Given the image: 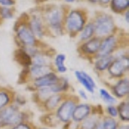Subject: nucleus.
Segmentation results:
<instances>
[{
  "label": "nucleus",
  "mask_w": 129,
  "mask_h": 129,
  "mask_svg": "<svg viewBox=\"0 0 129 129\" xmlns=\"http://www.w3.org/2000/svg\"><path fill=\"white\" fill-rule=\"evenodd\" d=\"M17 35L20 41H22L23 44L27 46H33L35 43V38L31 32V30L28 29L27 27L21 26L17 30Z\"/></svg>",
  "instance_id": "nucleus-11"
},
{
  "label": "nucleus",
  "mask_w": 129,
  "mask_h": 129,
  "mask_svg": "<svg viewBox=\"0 0 129 129\" xmlns=\"http://www.w3.org/2000/svg\"><path fill=\"white\" fill-rule=\"evenodd\" d=\"M64 61H66V55L64 54H58L55 57L54 63L57 71L59 73H64L67 71V68L64 66Z\"/></svg>",
  "instance_id": "nucleus-23"
},
{
  "label": "nucleus",
  "mask_w": 129,
  "mask_h": 129,
  "mask_svg": "<svg viewBox=\"0 0 129 129\" xmlns=\"http://www.w3.org/2000/svg\"><path fill=\"white\" fill-rule=\"evenodd\" d=\"M0 5L10 6V5H14V1L13 0H0Z\"/></svg>",
  "instance_id": "nucleus-33"
},
{
  "label": "nucleus",
  "mask_w": 129,
  "mask_h": 129,
  "mask_svg": "<svg viewBox=\"0 0 129 129\" xmlns=\"http://www.w3.org/2000/svg\"><path fill=\"white\" fill-rule=\"evenodd\" d=\"M38 129H51V128H48V127H41V128H38Z\"/></svg>",
  "instance_id": "nucleus-38"
},
{
  "label": "nucleus",
  "mask_w": 129,
  "mask_h": 129,
  "mask_svg": "<svg viewBox=\"0 0 129 129\" xmlns=\"http://www.w3.org/2000/svg\"><path fill=\"white\" fill-rule=\"evenodd\" d=\"M116 38L114 36H109L103 41L100 44V47L98 50L99 56H106L110 55V53L114 51L116 47Z\"/></svg>",
  "instance_id": "nucleus-10"
},
{
  "label": "nucleus",
  "mask_w": 129,
  "mask_h": 129,
  "mask_svg": "<svg viewBox=\"0 0 129 129\" xmlns=\"http://www.w3.org/2000/svg\"><path fill=\"white\" fill-rule=\"evenodd\" d=\"M118 116L120 120L125 122H128L129 120V103L128 101H123L118 105Z\"/></svg>",
  "instance_id": "nucleus-17"
},
{
  "label": "nucleus",
  "mask_w": 129,
  "mask_h": 129,
  "mask_svg": "<svg viewBox=\"0 0 129 129\" xmlns=\"http://www.w3.org/2000/svg\"><path fill=\"white\" fill-rule=\"evenodd\" d=\"M128 15H129L128 11H126V21H127V22H128Z\"/></svg>",
  "instance_id": "nucleus-37"
},
{
  "label": "nucleus",
  "mask_w": 129,
  "mask_h": 129,
  "mask_svg": "<svg viewBox=\"0 0 129 129\" xmlns=\"http://www.w3.org/2000/svg\"><path fill=\"white\" fill-rule=\"evenodd\" d=\"M31 32L34 33L35 35H36L39 37L42 36V26H41V21L37 18L33 19L31 22Z\"/></svg>",
  "instance_id": "nucleus-26"
},
{
  "label": "nucleus",
  "mask_w": 129,
  "mask_h": 129,
  "mask_svg": "<svg viewBox=\"0 0 129 129\" xmlns=\"http://www.w3.org/2000/svg\"><path fill=\"white\" fill-rule=\"evenodd\" d=\"M113 60V57L111 55L99 56V59L95 63V66L96 70L100 71V72H103L105 70H108V68Z\"/></svg>",
  "instance_id": "nucleus-16"
},
{
  "label": "nucleus",
  "mask_w": 129,
  "mask_h": 129,
  "mask_svg": "<svg viewBox=\"0 0 129 129\" xmlns=\"http://www.w3.org/2000/svg\"><path fill=\"white\" fill-rule=\"evenodd\" d=\"M113 94L114 97L117 98H125L127 96L129 93V82L128 78H122L116 82V84L114 85L113 88Z\"/></svg>",
  "instance_id": "nucleus-9"
},
{
  "label": "nucleus",
  "mask_w": 129,
  "mask_h": 129,
  "mask_svg": "<svg viewBox=\"0 0 129 129\" xmlns=\"http://www.w3.org/2000/svg\"><path fill=\"white\" fill-rule=\"evenodd\" d=\"M101 126L103 129H117L119 123L114 118L112 117H105L101 121Z\"/></svg>",
  "instance_id": "nucleus-22"
},
{
  "label": "nucleus",
  "mask_w": 129,
  "mask_h": 129,
  "mask_svg": "<svg viewBox=\"0 0 129 129\" xmlns=\"http://www.w3.org/2000/svg\"><path fill=\"white\" fill-rule=\"evenodd\" d=\"M0 14H1L2 17L4 18H11L12 16H13L12 12L8 8H1L0 9Z\"/></svg>",
  "instance_id": "nucleus-31"
},
{
  "label": "nucleus",
  "mask_w": 129,
  "mask_h": 129,
  "mask_svg": "<svg viewBox=\"0 0 129 129\" xmlns=\"http://www.w3.org/2000/svg\"><path fill=\"white\" fill-rule=\"evenodd\" d=\"M117 129H129V126L127 124H122V125H119L118 126Z\"/></svg>",
  "instance_id": "nucleus-35"
},
{
  "label": "nucleus",
  "mask_w": 129,
  "mask_h": 129,
  "mask_svg": "<svg viewBox=\"0 0 129 129\" xmlns=\"http://www.w3.org/2000/svg\"><path fill=\"white\" fill-rule=\"evenodd\" d=\"M84 20L83 16L78 11H72L69 14L66 21V27L68 30L72 33H77L83 28Z\"/></svg>",
  "instance_id": "nucleus-5"
},
{
  "label": "nucleus",
  "mask_w": 129,
  "mask_h": 129,
  "mask_svg": "<svg viewBox=\"0 0 129 129\" xmlns=\"http://www.w3.org/2000/svg\"><path fill=\"white\" fill-rule=\"evenodd\" d=\"M52 93L50 87H45V88H40L38 89V92H37V97L41 100V102L45 103V101L51 95Z\"/></svg>",
  "instance_id": "nucleus-28"
},
{
  "label": "nucleus",
  "mask_w": 129,
  "mask_h": 129,
  "mask_svg": "<svg viewBox=\"0 0 129 129\" xmlns=\"http://www.w3.org/2000/svg\"><path fill=\"white\" fill-rule=\"evenodd\" d=\"M69 88V82L66 78H59L58 82L56 83L54 85L50 87L52 93L53 94H59L60 92H63L66 91V89Z\"/></svg>",
  "instance_id": "nucleus-20"
},
{
  "label": "nucleus",
  "mask_w": 129,
  "mask_h": 129,
  "mask_svg": "<svg viewBox=\"0 0 129 129\" xmlns=\"http://www.w3.org/2000/svg\"><path fill=\"white\" fill-rule=\"evenodd\" d=\"M95 32L98 36H106L113 31L114 25L112 17L109 15H102L97 17L95 21Z\"/></svg>",
  "instance_id": "nucleus-3"
},
{
  "label": "nucleus",
  "mask_w": 129,
  "mask_h": 129,
  "mask_svg": "<svg viewBox=\"0 0 129 129\" xmlns=\"http://www.w3.org/2000/svg\"><path fill=\"white\" fill-rule=\"evenodd\" d=\"M100 122L99 116L97 114L89 115L81 122L80 129H95Z\"/></svg>",
  "instance_id": "nucleus-15"
},
{
  "label": "nucleus",
  "mask_w": 129,
  "mask_h": 129,
  "mask_svg": "<svg viewBox=\"0 0 129 129\" xmlns=\"http://www.w3.org/2000/svg\"><path fill=\"white\" fill-rule=\"evenodd\" d=\"M59 78L54 72H50L47 74L44 75V76L35 79L34 85L36 87V89L45 88V87H51L58 82Z\"/></svg>",
  "instance_id": "nucleus-8"
},
{
  "label": "nucleus",
  "mask_w": 129,
  "mask_h": 129,
  "mask_svg": "<svg viewBox=\"0 0 129 129\" xmlns=\"http://www.w3.org/2000/svg\"><path fill=\"white\" fill-rule=\"evenodd\" d=\"M100 1H101L103 4H107V3H109L110 0H100Z\"/></svg>",
  "instance_id": "nucleus-36"
},
{
  "label": "nucleus",
  "mask_w": 129,
  "mask_h": 129,
  "mask_svg": "<svg viewBox=\"0 0 129 129\" xmlns=\"http://www.w3.org/2000/svg\"><path fill=\"white\" fill-rule=\"evenodd\" d=\"M99 95L103 101L105 103H108L109 105H114L116 103V98L113 95H111L106 89H100Z\"/></svg>",
  "instance_id": "nucleus-21"
},
{
  "label": "nucleus",
  "mask_w": 129,
  "mask_h": 129,
  "mask_svg": "<svg viewBox=\"0 0 129 129\" xmlns=\"http://www.w3.org/2000/svg\"><path fill=\"white\" fill-rule=\"evenodd\" d=\"M32 64L36 66H49L48 60L42 55H35L32 60Z\"/></svg>",
  "instance_id": "nucleus-29"
},
{
  "label": "nucleus",
  "mask_w": 129,
  "mask_h": 129,
  "mask_svg": "<svg viewBox=\"0 0 129 129\" xmlns=\"http://www.w3.org/2000/svg\"><path fill=\"white\" fill-rule=\"evenodd\" d=\"M95 32V27L93 24H88L85 26V28L83 29L82 33L80 35V39L81 41H86L89 40L91 36L93 35Z\"/></svg>",
  "instance_id": "nucleus-25"
},
{
  "label": "nucleus",
  "mask_w": 129,
  "mask_h": 129,
  "mask_svg": "<svg viewBox=\"0 0 129 129\" xmlns=\"http://www.w3.org/2000/svg\"><path fill=\"white\" fill-rule=\"evenodd\" d=\"M10 103V95L7 91L0 90V110L7 107Z\"/></svg>",
  "instance_id": "nucleus-27"
},
{
  "label": "nucleus",
  "mask_w": 129,
  "mask_h": 129,
  "mask_svg": "<svg viewBox=\"0 0 129 129\" xmlns=\"http://www.w3.org/2000/svg\"><path fill=\"white\" fill-rule=\"evenodd\" d=\"M90 1H92V2H95L96 0H90Z\"/></svg>",
  "instance_id": "nucleus-40"
},
{
  "label": "nucleus",
  "mask_w": 129,
  "mask_h": 129,
  "mask_svg": "<svg viewBox=\"0 0 129 129\" xmlns=\"http://www.w3.org/2000/svg\"><path fill=\"white\" fill-rule=\"evenodd\" d=\"M15 57L18 62L24 66H30L32 64V59L30 55L23 50H17L15 53Z\"/></svg>",
  "instance_id": "nucleus-19"
},
{
  "label": "nucleus",
  "mask_w": 129,
  "mask_h": 129,
  "mask_svg": "<svg viewBox=\"0 0 129 129\" xmlns=\"http://www.w3.org/2000/svg\"><path fill=\"white\" fill-rule=\"evenodd\" d=\"M74 75L78 83L84 87L85 90H87L91 94H94L96 85L91 76H89L87 72H82V71H75Z\"/></svg>",
  "instance_id": "nucleus-6"
},
{
  "label": "nucleus",
  "mask_w": 129,
  "mask_h": 129,
  "mask_svg": "<svg viewBox=\"0 0 129 129\" xmlns=\"http://www.w3.org/2000/svg\"><path fill=\"white\" fill-rule=\"evenodd\" d=\"M11 129H32L30 125L25 123V122H21L19 124H16L14 126H12Z\"/></svg>",
  "instance_id": "nucleus-32"
},
{
  "label": "nucleus",
  "mask_w": 129,
  "mask_h": 129,
  "mask_svg": "<svg viewBox=\"0 0 129 129\" xmlns=\"http://www.w3.org/2000/svg\"><path fill=\"white\" fill-rule=\"evenodd\" d=\"M23 114L16 106H10L0 110V129L14 126L23 120Z\"/></svg>",
  "instance_id": "nucleus-1"
},
{
  "label": "nucleus",
  "mask_w": 129,
  "mask_h": 129,
  "mask_svg": "<svg viewBox=\"0 0 129 129\" xmlns=\"http://www.w3.org/2000/svg\"><path fill=\"white\" fill-rule=\"evenodd\" d=\"M62 102V95L60 94H52L45 101L44 105L45 108L48 111H52V110L57 109Z\"/></svg>",
  "instance_id": "nucleus-13"
},
{
  "label": "nucleus",
  "mask_w": 129,
  "mask_h": 129,
  "mask_svg": "<svg viewBox=\"0 0 129 129\" xmlns=\"http://www.w3.org/2000/svg\"><path fill=\"white\" fill-rule=\"evenodd\" d=\"M107 113L109 115V117L112 118H117L118 117V110L117 107L114 105H109L107 107Z\"/></svg>",
  "instance_id": "nucleus-30"
},
{
  "label": "nucleus",
  "mask_w": 129,
  "mask_h": 129,
  "mask_svg": "<svg viewBox=\"0 0 129 129\" xmlns=\"http://www.w3.org/2000/svg\"><path fill=\"white\" fill-rule=\"evenodd\" d=\"M128 59L127 57H120L119 59H116L112 61L110 66L108 68L109 73L113 78H121L128 70Z\"/></svg>",
  "instance_id": "nucleus-4"
},
{
  "label": "nucleus",
  "mask_w": 129,
  "mask_h": 129,
  "mask_svg": "<svg viewBox=\"0 0 129 129\" xmlns=\"http://www.w3.org/2000/svg\"><path fill=\"white\" fill-rule=\"evenodd\" d=\"M100 44H101V41H100L99 39L95 38L83 44L82 47H81V49L86 54H94V53L98 52Z\"/></svg>",
  "instance_id": "nucleus-12"
},
{
  "label": "nucleus",
  "mask_w": 129,
  "mask_h": 129,
  "mask_svg": "<svg viewBox=\"0 0 129 129\" xmlns=\"http://www.w3.org/2000/svg\"><path fill=\"white\" fill-rule=\"evenodd\" d=\"M61 12L59 10H53L48 16L49 24L55 29H59L61 25Z\"/></svg>",
  "instance_id": "nucleus-18"
},
{
  "label": "nucleus",
  "mask_w": 129,
  "mask_h": 129,
  "mask_svg": "<svg viewBox=\"0 0 129 129\" xmlns=\"http://www.w3.org/2000/svg\"><path fill=\"white\" fill-rule=\"evenodd\" d=\"M76 105V102L72 99L62 101L56 110V118L62 123H68L72 119V114Z\"/></svg>",
  "instance_id": "nucleus-2"
},
{
  "label": "nucleus",
  "mask_w": 129,
  "mask_h": 129,
  "mask_svg": "<svg viewBox=\"0 0 129 129\" xmlns=\"http://www.w3.org/2000/svg\"><path fill=\"white\" fill-rule=\"evenodd\" d=\"M30 75L35 78H39L41 77L44 76L51 72V68L49 66H36V64H32L30 66Z\"/></svg>",
  "instance_id": "nucleus-14"
},
{
  "label": "nucleus",
  "mask_w": 129,
  "mask_h": 129,
  "mask_svg": "<svg viewBox=\"0 0 129 129\" xmlns=\"http://www.w3.org/2000/svg\"><path fill=\"white\" fill-rule=\"evenodd\" d=\"M66 1H67V2H73V1H75V0H66Z\"/></svg>",
  "instance_id": "nucleus-39"
},
{
  "label": "nucleus",
  "mask_w": 129,
  "mask_h": 129,
  "mask_svg": "<svg viewBox=\"0 0 129 129\" xmlns=\"http://www.w3.org/2000/svg\"><path fill=\"white\" fill-rule=\"evenodd\" d=\"M78 94H79V95L83 99L88 100V95H87L86 92L84 91V89H79V90H78Z\"/></svg>",
  "instance_id": "nucleus-34"
},
{
  "label": "nucleus",
  "mask_w": 129,
  "mask_h": 129,
  "mask_svg": "<svg viewBox=\"0 0 129 129\" xmlns=\"http://www.w3.org/2000/svg\"><path fill=\"white\" fill-rule=\"evenodd\" d=\"M92 107L88 103H79L77 104L72 114V120L77 123H81L84 119L90 115Z\"/></svg>",
  "instance_id": "nucleus-7"
},
{
  "label": "nucleus",
  "mask_w": 129,
  "mask_h": 129,
  "mask_svg": "<svg viewBox=\"0 0 129 129\" xmlns=\"http://www.w3.org/2000/svg\"><path fill=\"white\" fill-rule=\"evenodd\" d=\"M129 5L128 0H112V9L115 12L126 10Z\"/></svg>",
  "instance_id": "nucleus-24"
}]
</instances>
